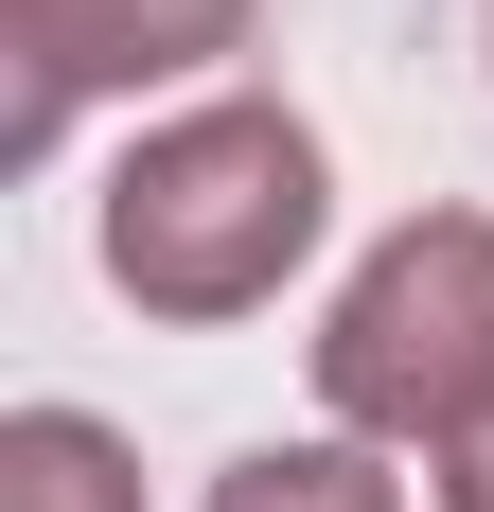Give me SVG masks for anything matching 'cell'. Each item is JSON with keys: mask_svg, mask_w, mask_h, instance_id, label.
Listing matches in <instances>:
<instances>
[{"mask_svg": "<svg viewBox=\"0 0 494 512\" xmlns=\"http://www.w3.org/2000/svg\"><path fill=\"white\" fill-rule=\"evenodd\" d=\"M318 371H336L353 424H424V442H477L494 407V230H406L371 283H353V318L318 336Z\"/></svg>", "mask_w": 494, "mask_h": 512, "instance_id": "7a4b0ae2", "label": "cell"}, {"mask_svg": "<svg viewBox=\"0 0 494 512\" xmlns=\"http://www.w3.org/2000/svg\"><path fill=\"white\" fill-rule=\"evenodd\" d=\"M212 512H406L371 460H336V442H300V460H230V495Z\"/></svg>", "mask_w": 494, "mask_h": 512, "instance_id": "5b68a950", "label": "cell"}, {"mask_svg": "<svg viewBox=\"0 0 494 512\" xmlns=\"http://www.w3.org/2000/svg\"><path fill=\"white\" fill-rule=\"evenodd\" d=\"M247 0H18V142H53V106L89 89V71H177V53H212Z\"/></svg>", "mask_w": 494, "mask_h": 512, "instance_id": "3957f363", "label": "cell"}, {"mask_svg": "<svg viewBox=\"0 0 494 512\" xmlns=\"http://www.w3.org/2000/svg\"><path fill=\"white\" fill-rule=\"evenodd\" d=\"M300 230H318V142H300L283 106H212V124L142 142L124 195H106V265H124L159 318L265 301V283L300 265Z\"/></svg>", "mask_w": 494, "mask_h": 512, "instance_id": "6da1fadb", "label": "cell"}, {"mask_svg": "<svg viewBox=\"0 0 494 512\" xmlns=\"http://www.w3.org/2000/svg\"><path fill=\"white\" fill-rule=\"evenodd\" d=\"M0 477H18L0 512H142V495H124V460H106V424H71V407L18 424V442H0Z\"/></svg>", "mask_w": 494, "mask_h": 512, "instance_id": "277c9868", "label": "cell"}]
</instances>
